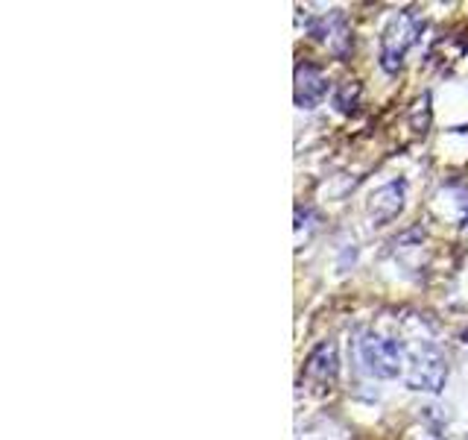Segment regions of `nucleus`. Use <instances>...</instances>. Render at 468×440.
I'll use <instances>...</instances> for the list:
<instances>
[{"instance_id":"f257e3e1","label":"nucleus","mask_w":468,"mask_h":440,"mask_svg":"<svg viewBox=\"0 0 468 440\" xmlns=\"http://www.w3.org/2000/svg\"><path fill=\"white\" fill-rule=\"evenodd\" d=\"M422 33V18L416 13H398L389 18V24L384 27V36H380V68L387 73H396L404 65V56L407 50L419 41Z\"/></svg>"},{"instance_id":"f03ea898","label":"nucleus","mask_w":468,"mask_h":440,"mask_svg":"<svg viewBox=\"0 0 468 440\" xmlns=\"http://www.w3.org/2000/svg\"><path fill=\"white\" fill-rule=\"evenodd\" d=\"M357 350H360V361H364L366 373H372L375 379H396L404 370V347L398 341L366 332L364 338H360Z\"/></svg>"},{"instance_id":"7ed1b4c3","label":"nucleus","mask_w":468,"mask_h":440,"mask_svg":"<svg viewBox=\"0 0 468 440\" xmlns=\"http://www.w3.org/2000/svg\"><path fill=\"white\" fill-rule=\"evenodd\" d=\"M445 382H448V364H445V355L439 350L422 347L419 352H413L410 367H407V385L413 391L439 393Z\"/></svg>"},{"instance_id":"20e7f679","label":"nucleus","mask_w":468,"mask_h":440,"mask_svg":"<svg viewBox=\"0 0 468 440\" xmlns=\"http://www.w3.org/2000/svg\"><path fill=\"white\" fill-rule=\"evenodd\" d=\"M337 373H339V359H337V347L331 341H322L313 352L307 355L305 361V379L311 382L316 391H331L337 385Z\"/></svg>"},{"instance_id":"39448f33","label":"nucleus","mask_w":468,"mask_h":440,"mask_svg":"<svg viewBox=\"0 0 468 440\" xmlns=\"http://www.w3.org/2000/svg\"><path fill=\"white\" fill-rule=\"evenodd\" d=\"M311 33L313 38H319L322 45H328V50L337 56V59H346L351 54V27L343 13H328L319 21L311 24Z\"/></svg>"},{"instance_id":"423d86ee","label":"nucleus","mask_w":468,"mask_h":440,"mask_svg":"<svg viewBox=\"0 0 468 440\" xmlns=\"http://www.w3.org/2000/svg\"><path fill=\"white\" fill-rule=\"evenodd\" d=\"M404 197H407V185L404 180H392L387 185H380L375 194L369 197V220L375 226L392 224L404 212Z\"/></svg>"},{"instance_id":"0eeeda50","label":"nucleus","mask_w":468,"mask_h":440,"mask_svg":"<svg viewBox=\"0 0 468 440\" xmlns=\"http://www.w3.org/2000/svg\"><path fill=\"white\" fill-rule=\"evenodd\" d=\"M328 97V77L313 62H302L296 68V106L316 109Z\"/></svg>"},{"instance_id":"6e6552de","label":"nucleus","mask_w":468,"mask_h":440,"mask_svg":"<svg viewBox=\"0 0 468 440\" xmlns=\"http://www.w3.org/2000/svg\"><path fill=\"white\" fill-rule=\"evenodd\" d=\"M360 94H364V89H360V82L355 80H346V82H339L337 91H334V106L339 112H355L357 109V103H360Z\"/></svg>"},{"instance_id":"1a4fd4ad","label":"nucleus","mask_w":468,"mask_h":440,"mask_svg":"<svg viewBox=\"0 0 468 440\" xmlns=\"http://www.w3.org/2000/svg\"><path fill=\"white\" fill-rule=\"evenodd\" d=\"M463 341H465V343H468V329H465V332H463Z\"/></svg>"},{"instance_id":"9d476101","label":"nucleus","mask_w":468,"mask_h":440,"mask_svg":"<svg viewBox=\"0 0 468 440\" xmlns=\"http://www.w3.org/2000/svg\"><path fill=\"white\" fill-rule=\"evenodd\" d=\"M465 440H468V437H465Z\"/></svg>"}]
</instances>
